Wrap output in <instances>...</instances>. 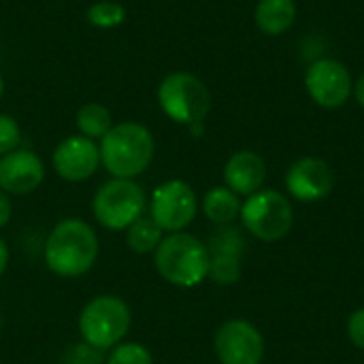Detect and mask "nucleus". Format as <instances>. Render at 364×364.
Instances as JSON below:
<instances>
[{
	"instance_id": "22",
	"label": "nucleus",
	"mask_w": 364,
	"mask_h": 364,
	"mask_svg": "<svg viewBox=\"0 0 364 364\" xmlns=\"http://www.w3.org/2000/svg\"><path fill=\"white\" fill-rule=\"evenodd\" d=\"M107 364H154L151 352L143 346V343H117L115 348L109 350Z\"/></svg>"
},
{
	"instance_id": "9",
	"label": "nucleus",
	"mask_w": 364,
	"mask_h": 364,
	"mask_svg": "<svg viewBox=\"0 0 364 364\" xmlns=\"http://www.w3.org/2000/svg\"><path fill=\"white\" fill-rule=\"evenodd\" d=\"M213 350L222 364H260L264 358V339L252 322L228 320L215 331Z\"/></svg>"
},
{
	"instance_id": "18",
	"label": "nucleus",
	"mask_w": 364,
	"mask_h": 364,
	"mask_svg": "<svg viewBox=\"0 0 364 364\" xmlns=\"http://www.w3.org/2000/svg\"><path fill=\"white\" fill-rule=\"evenodd\" d=\"M113 128L111 113L98 102H87L77 111V130L85 139H102Z\"/></svg>"
},
{
	"instance_id": "5",
	"label": "nucleus",
	"mask_w": 364,
	"mask_h": 364,
	"mask_svg": "<svg viewBox=\"0 0 364 364\" xmlns=\"http://www.w3.org/2000/svg\"><path fill=\"white\" fill-rule=\"evenodd\" d=\"M147 207L145 190L134 179H109L105 181L92 200V211L96 222L111 230H126L132 222H136Z\"/></svg>"
},
{
	"instance_id": "16",
	"label": "nucleus",
	"mask_w": 364,
	"mask_h": 364,
	"mask_svg": "<svg viewBox=\"0 0 364 364\" xmlns=\"http://www.w3.org/2000/svg\"><path fill=\"white\" fill-rule=\"evenodd\" d=\"M241 200L239 196L226 188V186H218V188H211L205 198H203V213L209 222L218 224V226H228L232 224L239 213H241Z\"/></svg>"
},
{
	"instance_id": "14",
	"label": "nucleus",
	"mask_w": 364,
	"mask_h": 364,
	"mask_svg": "<svg viewBox=\"0 0 364 364\" xmlns=\"http://www.w3.org/2000/svg\"><path fill=\"white\" fill-rule=\"evenodd\" d=\"M267 179V164L262 156L250 149L232 154L224 166V181L237 196H252L262 190Z\"/></svg>"
},
{
	"instance_id": "6",
	"label": "nucleus",
	"mask_w": 364,
	"mask_h": 364,
	"mask_svg": "<svg viewBox=\"0 0 364 364\" xmlns=\"http://www.w3.org/2000/svg\"><path fill=\"white\" fill-rule=\"evenodd\" d=\"M158 102L168 119L192 126L207 117L211 109V94L196 75L171 73L158 87Z\"/></svg>"
},
{
	"instance_id": "30",
	"label": "nucleus",
	"mask_w": 364,
	"mask_h": 364,
	"mask_svg": "<svg viewBox=\"0 0 364 364\" xmlns=\"http://www.w3.org/2000/svg\"><path fill=\"white\" fill-rule=\"evenodd\" d=\"M0 324H2V320H0Z\"/></svg>"
},
{
	"instance_id": "27",
	"label": "nucleus",
	"mask_w": 364,
	"mask_h": 364,
	"mask_svg": "<svg viewBox=\"0 0 364 364\" xmlns=\"http://www.w3.org/2000/svg\"><path fill=\"white\" fill-rule=\"evenodd\" d=\"M6 267H9V247H6L4 239L0 237V277L4 275Z\"/></svg>"
},
{
	"instance_id": "11",
	"label": "nucleus",
	"mask_w": 364,
	"mask_h": 364,
	"mask_svg": "<svg viewBox=\"0 0 364 364\" xmlns=\"http://www.w3.org/2000/svg\"><path fill=\"white\" fill-rule=\"evenodd\" d=\"M53 171L60 179L79 183L90 179L100 166V147L81 134L66 136L53 149Z\"/></svg>"
},
{
	"instance_id": "26",
	"label": "nucleus",
	"mask_w": 364,
	"mask_h": 364,
	"mask_svg": "<svg viewBox=\"0 0 364 364\" xmlns=\"http://www.w3.org/2000/svg\"><path fill=\"white\" fill-rule=\"evenodd\" d=\"M11 215H13V205H11V198L6 192L0 190V228H4L9 222H11Z\"/></svg>"
},
{
	"instance_id": "25",
	"label": "nucleus",
	"mask_w": 364,
	"mask_h": 364,
	"mask_svg": "<svg viewBox=\"0 0 364 364\" xmlns=\"http://www.w3.org/2000/svg\"><path fill=\"white\" fill-rule=\"evenodd\" d=\"M348 337L354 343V348L364 352V307L356 309L348 320Z\"/></svg>"
},
{
	"instance_id": "20",
	"label": "nucleus",
	"mask_w": 364,
	"mask_h": 364,
	"mask_svg": "<svg viewBox=\"0 0 364 364\" xmlns=\"http://www.w3.org/2000/svg\"><path fill=\"white\" fill-rule=\"evenodd\" d=\"M207 250L209 254H235V256H243L245 252V239H243V232L235 226H220L209 243H207Z\"/></svg>"
},
{
	"instance_id": "13",
	"label": "nucleus",
	"mask_w": 364,
	"mask_h": 364,
	"mask_svg": "<svg viewBox=\"0 0 364 364\" xmlns=\"http://www.w3.org/2000/svg\"><path fill=\"white\" fill-rule=\"evenodd\" d=\"M45 179L43 160L30 149H15L0 158V190L23 196L34 192Z\"/></svg>"
},
{
	"instance_id": "21",
	"label": "nucleus",
	"mask_w": 364,
	"mask_h": 364,
	"mask_svg": "<svg viewBox=\"0 0 364 364\" xmlns=\"http://www.w3.org/2000/svg\"><path fill=\"white\" fill-rule=\"evenodd\" d=\"M85 17H87V21L92 26L107 30V28L119 26L126 19V9L119 2H113V0H98L87 9Z\"/></svg>"
},
{
	"instance_id": "4",
	"label": "nucleus",
	"mask_w": 364,
	"mask_h": 364,
	"mask_svg": "<svg viewBox=\"0 0 364 364\" xmlns=\"http://www.w3.org/2000/svg\"><path fill=\"white\" fill-rule=\"evenodd\" d=\"M132 326L128 303L115 294H98L79 314V335L83 343L98 352H109L124 341Z\"/></svg>"
},
{
	"instance_id": "24",
	"label": "nucleus",
	"mask_w": 364,
	"mask_h": 364,
	"mask_svg": "<svg viewBox=\"0 0 364 364\" xmlns=\"http://www.w3.org/2000/svg\"><path fill=\"white\" fill-rule=\"evenodd\" d=\"M100 354L102 352L90 348L87 343H79L73 346V350L68 352V364H100Z\"/></svg>"
},
{
	"instance_id": "7",
	"label": "nucleus",
	"mask_w": 364,
	"mask_h": 364,
	"mask_svg": "<svg viewBox=\"0 0 364 364\" xmlns=\"http://www.w3.org/2000/svg\"><path fill=\"white\" fill-rule=\"evenodd\" d=\"M239 218L243 228L264 243L284 239L294 224L292 205L277 190H258L256 194L247 196V200L241 205Z\"/></svg>"
},
{
	"instance_id": "17",
	"label": "nucleus",
	"mask_w": 364,
	"mask_h": 364,
	"mask_svg": "<svg viewBox=\"0 0 364 364\" xmlns=\"http://www.w3.org/2000/svg\"><path fill=\"white\" fill-rule=\"evenodd\" d=\"M162 239L164 230L151 220V215H141L126 228V243L134 254H154Z\"/></svg>"
},
{
	"instance_id": "15",
	"label": "nucleus",
	"mask_w": 364,
	"mask_h": 364,
	"mask_svg": "<svg viewBox=\"0 0 364 364\" xmlns=\"http://www.w3.org/2000/svg\"><path fill=\"white\" fill-rule=\"evenodd\" d=\"M256 26L269 34L279 36L288 32L296 19V2L294 0H260L256 4Z\"/></svg>"
},
{
	"instance_id": "1",
	"label": "nucleus",
	"mask_w": 364,
	"mask_h": 364,
	"mask_svg": "<svg viewBox=\"0 0 364 364\" xmlns=\"http://www.w3.org/2000/svg\"><path fill=\"white\" fill-rule=\"evenodd\" d=\"M98 235L96 230L79 220V218H66L58 222L43 250V258L47 269L64 279H75L85 275L98 260Z\"/></svg>"
},
{
	"instance_id": "28",
	"label": "nucleus",
	"mask_w": 364,
	"mask_h": 364,
	"mask_svg": "<svg viewBox=\"0 0 364 364\" xmlns=\"http://www.w3.org/2000/svg\"><path fill=\"white\" fill-rule=\"evenodd\" d=\"M354 96H356V100H358V105L364 109V73L358 77V81L354 83Z\"/></svg>"
},
{
	"instance_id": "29",
	"label": "nucleus",
	"mask_w": 364,
	"mask_h": 364,
	"mask_svg": "<svg viewBox=\"0 0 364 364\" xmlns=\"http://www.w3.org/2000/svg\"><path fill=\"white\" fill-rule=\"evenodd\" d=\"M2 92H4V81H2V75H0V96H2Z\"/></svg>"
},
{
	"instance_id": "12",
	"label": "nucleus",
	"mask_w": 364,
	"mask_h": 364,
	"mask_svg": "<svg viewBox=\"0 0 364 364\" xmlns=\"http://www.w3.org/2000/svg\"><path fill=\"white\" fill-rule=\"evenodd\" d=\"M288 192L301 203H318L335 188V173L322 158H301L286 173Z\"/></svg>"
},
{
	"instance_id": "3",
	"label": "nucleus",
	"mask_w": 364,
	"mask_h": 364,
	"mask_svg": "<svg viewBox=\"0 0 364 364\" xmlns=\"http://www.w3.org/2000/svg\"><path fill=\"white\" fill-rule=\"evenodd\" d=\"M154 264L160 277L177 288H194L209 275L207 243L190 232L164 235L154 252Z\"/></svg>"
},
{
	"instance_id": "19",
	"label": "nucleus",
	"mask_w": 364,
	"mask_h": 364,
	"mask_svg": "<svg viewBox=\"0 0 364 364\" xmlns=\"http://www.w3.org/2000/svg\"><path fill=\"white\" fill-rule=\"evenodd\" d=\"M241 256L235 254H209V279L218 286H232L241 279Z\"/></svg>"
},
{
	"instance_id": "23",
	"label": "nucleus",
	"mask_w": 364,
	"mask_h": 364,
	"mask_svg": "<svg viewBox=\"0 0 364 364\" xmlns=\"http://www.w3.org/2000/svg\"><path fill=\"white\" fill-rule=\"evenodd\" d=\"M21 141V128L19 124L11 117L0 113V158L15 151Z\"/></svg>"
},
{
	"instance_id": "10",
	"label": "nucleus",
	"mask_w": 364,
	"mask_h": 364,
	"mask_svg": "<svg viewBox=\"0 0 364 364\" xmlns=\"http://www.w3.org/2000/svg\"><path fill=\"white\" fill-rule=\"evenodd\" d=\"M305 87L316 105L324 109H339L350 100L354 81L350 70L339 60L322 58L307 68Z\"/></svg>"
},
{
	"instance_id": "2",
	"label": "nucleus",
	"mask_w": 364,
	"mask_h": 364,
	"mask_svg": "<svg viewBox=\"0 0 364 364\" xmlns=\"http://www.w3.org/2000/svg\"><path fill=\"white\" fill-rule=\"evenodd\" d=\"M100 164L111 177L134 179L154 160L156 141L147 126L122 122L100 139Z\"/></svg>"
},
{
	"instance_id": "8",
	"label": "nucleus",
	"mask_w": 364,
	"mask_h": 364,
	"mask_svg": "<svg viewBox=\"0 0 364 364\" xmlns=\"http://www.w3.org/2000/svg\"><path fill=\"white\" fill-rule=\"evenodd\" d=\"M198 198L190 183L171 179L160 183L149 200L151 220L166 232H183L196 218Z\"/></svg>"
}]
</instances>
